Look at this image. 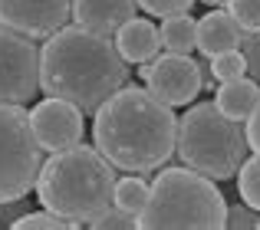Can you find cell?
I'll return each instance as SVG.
<instances>
[{"label": "cell", "mask_w": 260, "mask_h": 230, "mask_svg": "<svg viewBox=\"0 0 260 230\" xmlns=\"http://www.w3.org/2000/svg\"><path fill=\"white\" fill-rule=\"evenodd\" d=\"M115 50L125 63H148V59L158 56L161 50V36H158V26L152 20H142V17H132L128 23H122L112 36Z\"/></svg>", "instance_id": "7c38bea8"}, {"label": "cell", "mask_w": 260, "mask_h": 230, "mask_svg": "<svg viewBox=\"0 0 260 230\" xmlns=\"http://www.w3.org/2000/svg\"><path fill=\"white\" fill-rule=\"evenodd\" d=\"M247 72V63H244V53L241 50H224L217 56H211V76L217 83H228V79H237Z\"/></svg>", "instance_id": "ac0fdd59"}, {"label": "cell", "mask_w": 260, "mask_h": 230, "mask_svg": "<svg viewBox=\"0 0 260 230\" xmlns=\"http://www.w3.org/2000/svg\"><path fill=\"white\" fill-rule=\"evenodd\" d=\"M241 46V26L234 23L228 10H211L198 20L194 26V50H201L204 56H217L224 50H237Z\"/></svg>", "instance_id": "4fadbf2b"}, {"label": "cell", "mask_w": 260, "mask_h": 230, "mask_svg": "<svg viewBox=\"0 0 260 230\" xmlns=\"http://www.w3.org/2000/svg\"><path fill=\"white\" fill-rule=\"evenodd\" d=\"M43 148L33 138L23 105H0V204L26 198L37 184Z\"/></svg>", "instance_id": "8992f818"}, {"label": "cell", "mask_w": 260, "mask_h": 230, "mask_svg": "<svg viewBox=\"0 0 260 230\" xmlns=\"http://www.w3.org/2000/svg\"><path fill=\"white\" fill-rule=\"evenodd\" d=\"M125 83L128 63L119 56L112 36L66 23L40 46V92L66 99L83 115H92Z\"/></svg>", "instance_id": "7a4b0ae2"}, {"label": "cell", "mask_w": 260, "mask_h": 230, "mask_svg": "<svg viewBox=\"0 0 260 230\" xmlns=\"http://www.w3.org/2000/svg\"><path fill=\"white\" fill-rule=\"evenodd\" d=\"M175 155L211 181H231L250 155L244 122L228 119L214 102H198L178 119Z\"/></svg>", "instance_id": "5b68a950"}, {"label": "cell", "mask_w": 260, "mask_h": 230, "mask_svg": "<svg viewBox=\"0 0 260 230\" xmlns=\"http://www.w3.org/2000/svg\"><path fill=\"white\" fill-rule=\"evenodd\" d=\"M224 227L231 230H260V211H254V207L247 204H234L228 207V214H224Z\"/></svg>", "instance_id": "7402d4cb"}, {"label": "cell", "mask_w": 260, "mask_h": 230, "mask_svg": "<svg viewBox=\"0 0 260 230\" xmlns=\"http://www.w3.org/2000/svg\"><path fill=\"white\" fill-rule=\"evenodd\" d=\"M224 7L241 30H260V0H228Z\"/></svg>", "instance_id": "44dd1931"}, {"label": "cell", "mask_w": 260, "mask_h": 230, "mask_svg": "<svg viewBox=\"0 0 260 230\" xmlns=\"http://www.w3.org/2000/svg\"><path fill=\"white\" fill-rule=\"evenodd\" d=\"M237 194L247 207L260 211V155H247L244 165L237 168Z\"/></svg>", "instance_id": "e0dca14e"}, {"label": "cell", "mask_w": 260, "mask_h": 230, "mask_svg": "<svg viewBox=\"0 0 260 230\" xmlns=\"http://www.w3.org/2000/svg\"><path fill=\"white\" fill-rule=\"evenodd\" d=\"M148 201V181L142 178V174H132L128 171L125 178H115V191H112V204L122 207V211L135 214L139 217L142 207H145Z\"/></svg>", "instance_id": "2e32d148"}, {"label": "cell", "mask_w": 260, "mask_h": 230, "mask_svg": "<svg viewBox=\"0 0 260 230\" xmlns=\"http://www.w3.org/2000/svg\"><path fill=\"white\" fill-rule=\"evenodd\" d=\"M237 50L244 53V63L254 72V79L260 83V30H241V46Z\"/></svg>", "instance_id": "603a6c76"}, {"label": "cell", "mask_w": 260, "mask_h": 230, "mask_svg": "<svg viewBox=\"0 0 260 230\" xmlns=\"http://www.w3.org/2000/svg\"><path fill=\"white\" fill-rule=\"evenodd\" d=\"M244 132H247V145H250V151L260 155V99H257L254 112L247 115V122H244Z\"/></svg>", "instance_id": "d4e9b609"}, {"label": "cell", "mask_w": 260, "mask_h": 230, "mask_svg": "<svg viewBox=\"0 0 260 230\" xmlns=\"http://www.w3.org/2000/svg\"><path fill=\"white\" fill-rule=\"evenodd\" d=\"M224 194L217 181L191 171L165 168L148 184V201L139 214V230H221L224 227Z\"/></svg>", "instance_id": "277c9868"}, {"label": "cell", "mask_w": 260, "mask_h": 230, "mask_svg": "<svg viewBox=\"0 0 260 230\" xmlns=\"http://www.w3.org/2000/svg\"><path fill=\"white\" fill-rule=\"evenodd\" d=\"M135 0H73L70 20L83 30L115 36V30L135 17Z\"/></svg>", "instance_id": "8fae6325"}, {"label": "cell", "mask_w": 260, "mask_h": 230, "mask_svg": "<svg viewBox=\"0 0 260 230\" xmlns=\"http://www.w3.org/2000/svg\"><path fill=\"white\" fill-rule=\"evenodd\" d=\"M40 92V46L0 23V105H26Z\"/></svg>", "instance_id": "52a82bcc"}, {"label": "cell", "mask_w": 260, "mask_h": 230, "mask_svg": "<svg viewBox=\"0 0 260 230\" xmlns=\"http://www.w3.org/2000/svg\"><path fill=\"white\" fill-rule=\"evenodd\" d=\"M92 230H139V217L128 211H122V207L109 204L102 214H95L92 220H86Z\"/></svg>", "instance_id": "ffe728a7"}, {"label": "cell", "mask_w": 260, "mask_h": 230, "mask_svg": "<svg viewBox=\"0 0 260 230\" xmlns=\"http://www.w3.org/2000/svg\"><path fill=\"white\" fill-rule=\"evenodd\" d=\"M194 26L198 20L191 13H172V17H161V46L168 53H191L194 50Z\"/></svg>", "instance_id": "9a60e30c"}, {"label": "cell", "mask_w": 260, "mask_h": 230, "mask_svg": "<svg viewBox=\"0 0 260 230\" xmlns=\"http://www.w3.org/2000/svg\"><path fill=\"white\" fill-rule=\"evenodd\" d=\"M73 0H0V23L26 36H50L70 23Z\"/></svg>", "instance_id": "30bf717a"}, {"label": "cell", "mask_w": 260, "mask_h": 230, "mask_svg": "<svg viewBox=\"0 0 260 230\" xmlns=\"http://www.w3.org/2000/svg\"><path fill=\"white\" fill-rule=\"evenodd\" d=\"M135 4L152 17H172V13H188L194 0H135Z\"/></svg>", "instance_id": "cb8c5ba5"}, {"label": "cell", "mask_w": 260, "mask_h": 230, "mask_svg": "<svg viewBox=\"0 0 260 230\" xmlns=\"http://www.w3.org/2000/svg\"><path fill=\"white\" fill-rule=\"evenodd\" d=\"M13 230H70V227H76V224H70L66 217H59V214H53V211H30V214H23L20 220H13L10 224Z\"/></svg>", "instance_id": "d6986e66"}, {"label": "cell", "mask_w": 260, "mask_h": 230, "mask_svg": "<svg viewBox=\"0 0 260 230\" xmlns=\"http://www.w3.org/2000/svg\"><path fill=\"white\" fill-rule=\"evenodd\" d=\"M92 115L95 151L115 171L122 168L132 174H148L168 165V158L175 155L178 115L148 89L122 86Z\"/></svg>", "instance_id": "6da1fadb"}, {"label": "cell", "mask_w": 260, "mask_h": 230, "mask_svg": "<svg viewBox=\"0 0 260 230\" xmlns=\"http://www.w3.org/2000/svg\"><path fill=\"white\" fill-rule=\"evenodd\" d=\"M257 99H260V83H257V79L237 76V79L221 83V89H217V96H214V105L228 115V119L247 122V115L254 112Z\"/></svg>", "instance_id": "5bb4252c"}, {"label": "cell", "mask_w": 260, "mask_h": 230, "mask_svg": "<svg viewBox=\"0 0 260 230\" xmlns=\"http://www.w3.org/2000/svg\"><path fill=\"white\" fill-rule=\"evenodd\" d=\"M201 4H208V7H224L228 0H201Z\"/></svg>", "instance_id": "484cf974"}, {"label": "cell", "mask_w": 260, "mask_h": 230, "mask_svg": "<svg viewBox=\"0 0 260 230\" xmlns=\"http://www.w3.org/2000/svg\"><path fill=\"white\" fill-rule=\"evenodd\" d=\"M30 128H33V138L40 141L43 151H63V148H73L83 141L86 115H83V109H76L66 99L46 96L43 102L33 105Z\"/></svg>", "instance_id": "9c48e42d"}, {"label": "cell", "mask_w": 260, "mask_h": 230, "mask_svg": "<svg viewBox=\"0 0 260 230\" xmlns=\"http://www.w3.org/2000/svg\"><path fill=\"white\" fill-rule=\"evenodd\" d=\"M37 198L46 211L66 217L70 224H86L112 204L115 168L95 151V145H73L50 151L37 174Z\"/></svg>", "instance_id": "3957f363"}, {"label": "cell", "mask_w": 260, "mask_h": 230, "mask_svg": "<svg viewBox=\"0 0 260 230\" xmlns=\"http://www.w3.org/2000/svg\"><path fill=\"white\" fill-rule=\"evenodd\" d=\"M204 86L201 66L191 59V53H161V56L148 59V76H145V89L152 92L158 102L172 105H188L198 99Z\"/></svg>", "instance_id": "ba28073f"}]
</instances>
